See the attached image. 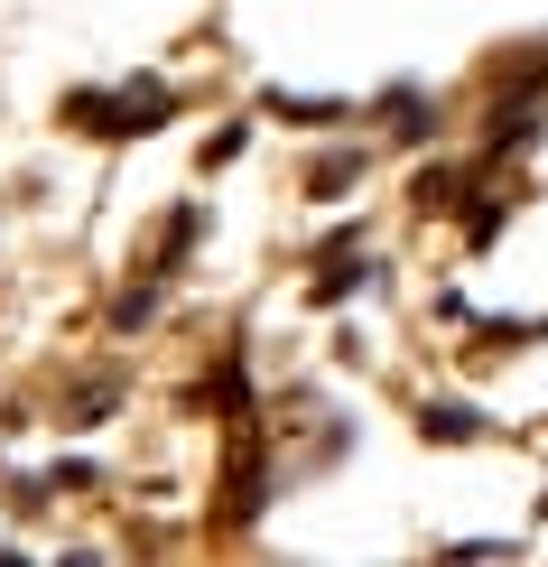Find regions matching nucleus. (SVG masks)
Masks as SVG:
<instances>
[{
  "label": "nucleus",
  "mask_w": 548,
  "mask_h": 567,
  "mask_svg": "<svg viewBox=\"0 0 548 567\" xmlns=\"http://www.w3.org/2000/svg\"><path fill=\"white\" fill-rule=\"evenodd\" d=\"M168 112H177L168 84H122V93H112V131H103V140H139V131L168 122Z\"/></svg>",
  "instance_id": "f257e3e1"
},
{
  "label": "nucleus",
  "mask_w": 548,
  "mask_h": 567,
  "mask_svg": "<svg viewBox=\"0 0 548 567\" xmlns=\"http://www.w3.org/2000/svg\"><path fill=\"white\" fill-rule=\"evenodd\" d=\"M260 493H270V484H260L251 437H242V446H232V493H224V522H251V512H260Z\"/></svg>",
  "instance_id": "7ed1b4c3"
},
{
  "label": "nucleus",
  "mask_w": 548,
  "mask_h": 567,
  "mask_svg": "<svg viewBox=\"0 0 548 567\" xmlns=\"http://www.w3.org/2000/svg\"><path fill=\"white\" fill-rule=\"evenodd\" d=\"M418 429H427V446H474V437L493 429V419H484V410H465V400H427Z\"/></svg>",
  "instance_id": "f03ea898"
},
{
  "label": "nucleus",
  "mask_w": 548,
  "mask_h": 567,
  "mask_svg": "<svg viewBox=\"0 0 548 567\" xmlns=\"http://www.w3.org/2000/svg\"><path fill=\"white\" fill-rule=\"evenodd\" d=\"M270 112H279V122H344L335 93H270Z\"/></svg>",
  "instance_id": "20e7f679"
},
{
  "label": "nucleus",
  "mask_w": 548,
  "mask_h": 567,
  "mask_svg": "<svg viewBox=\"0 0 548 567\" xmlns=\"http://www.w3.org/2000/svg\"><path fill=\"white\" fill-rule=\"evenodd\" d=\"M242 140H251L242 122H232V131H214V140H205V168H232V158H242Z\"/></svg>",
  "instance_id": "6e6552de"
},
{
  "label": "nucleus",
  "mask_w": 548,
  "mask_h": 567,
  "mask_svg": "<svg viewBox=\"0 0 548 567\" xmlns=\"http://www.w3.org/2000/svg\"><path fill=\"white\" fill-rule=\"evenodd\" d=\"M456 186H465L456 168H427V177H418V215H446V205H456Z\"/></svg>",
  "instance_id": "423d86ee"
},
{
  "label": "nucleus",
  "mask_w": 548,
  "mask_h": 567,
  "mask_svg": "<svg viewBox=\"0 0 548 567\" xmlns=\"http://www.w3.org/2000/svg\"><path fill=\"white\" fill-rule=\"evenodd\" d=\"M493 233H503V205L484 196V205H474V215H465V243H493Z\"/></svg>",
  "instance_id": "1a4fd4ad"
},
{
  "label": "nucleus",
  "mask_w": 548,
  "mask_h": 567,
  "mask_svg": "<svg viewBox=\"0 0 548 567\" xmlns=\"http://www.w3.org/2000/svg\"><path fill=\"white\" fill-rule=\"evenodd\" d=\"M158 317V289H149V279H139V289L122 298V307H112V326H149Z\"/></svg>",
  "instance_id": "0eeeda50"
},
{
  "label": "nucleus",
  "mask_w": 548,
  "mask_h": 567,
  "mask_svg": "<svg viewBox=\"0 0 548 567\" xmlns=\"http://www.w3.org/2000/svg\"><path fill=\"white\" fill-rule=\"evenodd\" d=\"M353 177H363V158H353V150H335V158H317V168H307L317 196H335V186H353Z\"/></svg>",
  "instance_id": "39448f33"
}]
</instances>
